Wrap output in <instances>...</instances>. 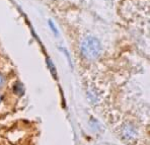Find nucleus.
<instances>
[{
  "instance_id": "obj_1",
  "label": "nucleus",
  "mask_w": 150,
  "mask_h": 145,
  "mask_svg": "<svg viewBox=\"0 0 150 145\" xmlns=\"http://www.w3.org/2000/svg\"><path fill=\"white\" fill-rule=\"evenodd\" d=\"M81 54L87 60H96L101 54V45L100 41L92 37H88L81 44Z\"/></svg>"
},
{
  "instance_id": "obj_2",
  "label": "nucleus",
  "mask_w": 150,
  "mask_h": 145,
  "mask_svg": "<svg viewBox=\"0 0 150 145\" xmlns=\"http://www.w3.org/2000/svg\"><path fill=\"white\" fill-rule=\"evenodd\" d=\"M123 137L127 139L128 142L134 141L137 138V132H136L135 128L131 125H126L122 130Z\"/></svg>"
},
{
  "instance_id": "obj_3",
  "label": "nucleus",
  "mask_w": 150,
  "mask_h": 145,
  "mask_svg": "<svg viewBox=\"0 0 150 145\" xmlns=\"http://www.w3.org/2000/svg\"><path fill=\"white\" fill-rule=\"evenodd\" d=\"M3 83H4V78L2 77L1 75H0V86H1V85L3 84Z\"/></svg>"
},
{
  "instance_id": "obj_4",
  "label": "nucleus",
  "mask_w": 150,
  "mask_h": 145,
  "mask_svg": "<svg viewBox=\"0 0 150 145\" xmlns=\"http://www.w3.org/2000/svg\"><path fill=\"white\" fill-rule=\"evenodd\" d=\"M0 102H1V98H0Z\"/></svg>"
}]
</instances>
